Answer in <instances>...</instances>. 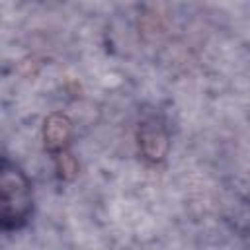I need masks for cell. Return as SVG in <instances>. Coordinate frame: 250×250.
<instances>
[{
	"label": "cell",
	"instance_id": "7a4b0ae2",
	"mask_svg": "<svg viewBox=\"0 0 250 250\" xmlns=\"http://www.w3.org/2000/svg\"><path fill=\"white\" fill-rule=\"evenodd\" d=\"M141 145L148 158L160 160L168 148V137L162 123L156 117H148L141 121Z\"/></svg>",
	"mask_w": 250,
	"mask_h": 250
},
{
	"label": "cell",
	"instance_id": "3957f363",
	"mask_svg": "<svg viewBox=\"0 0 250 250\" xmlns=\"http://www.w3.org/2000/svg\"><path fill=\"white\" fill-rule=\"evenodd\" d=\"M53 127H55V125L49 121L47 129H45V135H47V139H49V141H53V133H51V131H53ZM64 131H68V121L62 117V119H61V127L57 129V143H59V141H62V137H64Z\"/></svg>",
	"mask_w": 250,
	"mask_h": 250
},
{
	"label": "cell",
	"instance_id": "6da1fadb",
	"mask_svg": "<svg viewBox=\"0 0 250 250\" xmlns=\"http://www.w3.org/2000/svg\"><path fill=\"white\" fill-rule=\"evenodd\" d=\"M0 221L2 229L20 230L27 225L33 213V188L27 174L12 162L8 156L2 158L0 168Z\"/></svg>",
	"mask_w": 250,
	"mask_h": 250
}]
</instances>
